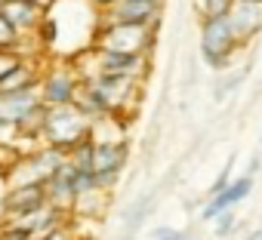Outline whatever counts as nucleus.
<instances>
[{"mask_svg": "<svg viewBox=\"0 0 262 240\" xmlns=\"http://www.w3.org/2000/svg\"><path fill=\"white\" fill-rule=\"evenodd\" d=\"M83 139H93V120L77 105H53V108L43 111L40 142H47V145L68 154Z\"/></svg>", "mask_w": 262, "mask_h": 240, "instance_id": "1", "label": "nucleus"}, {"mask_svg": "<svg viewBox=\"0 0 262 240\" xmlns=\"http://www.w3.org/2000/svg\"><path fill=\"white\" fill-rule=\"evenodd\" d=\"M158 28L161 25H126V22H96L93 43L96 50H111V53H142L151 56L158 43Z\"/></svg>", "mask_w": 262, "mask_h": 240, "instance_id": "2", "label": "nucleus"}, {"mask_svg": "<svg viewBox=\"0 0 262 240\" xmlns=\"http://www.w3.org/2000/svg\"><path fill=\"white\" fill-rule=\"evenodd\" d=\"M83 56L90 59V68L80 71V77H93V74H108V77H129V80H145V74L151 71L148 56L142 53H111V50H96L86 46Z\"/></svg>", "mask_w": 262, "mask_h": 240, "instance_id": "3", "label": "nucleus"}, {"mask_svg": "<svg viewBox=\"0 0 262 240\" xmlns=\"http://www.w3.org/2000/svg\"><path fill=\"white\" fill-rule=\"evenodd\" d=\"M129 160V139L117 136V139H93V151H90V170L96 173V185L99 191H111Z\"/></svg>", "mask_w": 262, "mask_h": 240, "instance_id": "4", "label": "nucleus"}, {"mask_svg": "<svg viewBox=\"0 0 262 240\" xmlns=\"http://www.w3.org/2000/svg\"><path fill=\"white\" fill-rule=\"evenodd\" d=\"M80 74L71 62H62V59H50L47 68L40 71V80H37V92H40V102L47 108L53 105H71L77 89H80Z\"/></svg>", "mask_w": 262, "mask_h": 240, "instance_id": "5", "label": "nucleus"}, {"mask_svg": "<svg viewBox=\"0 0 262 240\" xmlns=\"http://www.w3.org/2000/svg\"><path fill=\"white\" fill-rule=\"evenodd\" d=\"M50 200H47V185L43 182H16L7 194H4V219L7 222H22L28 215H34L37 209H43Z\"/></svg>", "mask_w": 262, "mask_h": 240, "instance_id": "6", "label": "nucleus"}, {"mask_svg": "<svg viewBox=\"0 0 262 240\" xmlns=\"http://www.w3.org/2000/svg\"><path fill=\"white\" fill-rule=\"evenodd\" d=\"M164 0H117L99 19L105 22H126V25H161Z\"/></svg>", "mask_w": 262, "mask_h": 240, "instance_id": "7", "label": "nucleus"}, {"mask_svg": "<svg viewBox=\"0 0 262 240\" xmlns=\"http://www.w3.org/2000/svg\"><path fill=\"white\" fill-rule=\"evenodd\" d=\"M198 50H213V53H225V56H237L244 46L234 37V28L228 22V13L222 16H204L201 19V43Z\"/></svg>", "mask_w": 262, "mask_h": 240, "instance_id": "8", "label": "nucleus"}, {"mask_svg": "<svg viewBox=\"0 0 262 240\" xmlns=\"http://www.w3.org/2000/svg\"><path fill=\"white\" fill-rule=\"evenodd\" d=\"M253 179L256 176H237V179H231L219 194H213V197H207L204 200V206H201V219L204 222H213L222 209H234L241 200H247L250 197V191H253Z\"/></svg>", "mask_w": 262, "mask_h": 240, "instance_id": "9", "label": "nucleus"}, {"mask_svg": "<svg viewBox=\"0 0 262 240\" xmlns=\"http://www.w3.org/2000/svg\"><path fill=\"white\" fill-rule=\"evenodd\" d=\"M228 22H231L241 46L253 43L262 34V4H237L234 0L231 10H228Z\"/></svg>", "mask_w": 262, "mask_h": 240, "instance_id": "10", "label": "nucleus"}, {"mask_svg": "<svg viewBox=\"0 0 262 240\" xmlns=\"http://www.w3.org/2000/svg\"><path fill=\"white\" fill-rule=\"evenodd\" d=\"M0 16H4L19 34H34L37 25L43 22L47 10L37 4H28V0H0Z\"/></svg>", "mask_w": 262, "mask_h": 240, "instance_id": "11", "label": "nucleus"}, {"mask_svg": "<svg viewBox=\"0 0 262 240\" xmlns=\"http://www.w3.org/2000/svg\"><path fill=\"white\" fill-rule=\"evenodd\" d=\"M155 200H158V194L148 191V194H139L133 203L123 209V234H120V240H133V234L145 225L148 212L155 209Z\"/></svg>", "mask_w": 262, "mask_h": 240, "instance_id": "12", "label": "nucleus"}, {"mask_svg": "<svg viewBox=\"0 0 262 240\" xmlns=\"http://www.w3.org/2000/svg\"><path fill=\"white\" fill-rule=\"evenodd\" d=\"M247 74H250V65H241V68L231 65L228 71H219L216 80H213V99H216V102H225L231 92L241 89V83L247 80Z\"/></svg>", "mask_w": 262, "mask_h": 240, "instance_id": "13", "label": "nucleus"}, {"mask_svg": "<svg viewBox=\"0 0 262 240\" xmlns=\"http://www.w3.org/2000/svg\"><path fill=\"white\" fill-rule=\"evenodd\" d=\"M0 50H4V53H16V56H19V50H22V34H19L4 16H0Z\"/></svg>", "mask_w": 262, "mask_h": 240, "instance_id": "14", "label": "nucleus"}, {"mask_svg": "<svg viewBox=\"0 0 262 240\" xmlns=\"http://www.w3.org/2000/svg\"><path fill=\"white\" fill-rule=\"evenodd\" d=\"M234 228H237V212H234V209H222V212L213 219V234H216L219 240L231 237V234H234Z\"/></svg>", "mask_w": 262, "mask_h": 240, "instance_id": "15", "label": "nucleus"}, {"mask_svg": "<svg viewBox=\"0 0 262 240\" xmlns=\"http://www.w3.org/2000/svg\"><path fill=\"white\" fill-rule=\"evenodd\" d=\"M231 4H234V0H194V10L204 19V16H222V13H228Z\"/></svg>", "mask_w": 262, "mask_h": 240, "instance_id": "16", "label": "nucleus"}, {"mask_svg": "<svg viewBox=\"0 0 262 240\" xmlns=\"http://www.w3.org/2000/svg\"><path fill=\"white\" fill-rule=\"evenodd\" d=\"M151 240H188V231L173 228V225H158L151 228Z\"/></svg>", "mask_w": 262, "mask_h": 240, "instance_id": "17", "label": "nucleus"}, {"mask_svg": "<svg viewBox=\"0 0 262 240\" xmlns=\"http://www.w3.org/2000/svg\"><path fill=\"white\" fill-rule=\"evenodd\" d=\"M0 240H34L22 225H16V222H7L4 228H0Z\"/></svg>", "mask_w": 262, "mask_h": 240, "instance_id": "18", "label": "nucleus"}, {"mask_svg": "<svg viewBox=\"0 0 262 240\" xmlns=\"http://www.w3.org/2000/svg\"><path fill=\"white\" fill-rule=\"evenodd\" d=\"M37 240H77V237H74V231H71V225L65 222V225H59V228H53V231H47V234H40Z\"/></svg>", "mask_w": 262, "mask_h": 240, "instance_id": "19", "label": "nucleus"}, {"mask_svg": "<svg viewBox=\"0 0 262 240\" xmlns=\"http://www.w3.org/2000/svg\"><path fill=\"white\" fill-rule=\"evenodd\" d=\"M231 166H234V163H231V160H228V163H225V166H222V173H219V176H216V182H213V188H210V191H207V197H213V194H219V191H222V188H225V185H228V182H231Z\"/></svg>", "mask_w": 262, "mask_h": 240, "instance_id": "20", "label": "nucleus"}, {"mask_svg": "<svg viewBox=\"0 0 262 240\" xmlns=\"http://www.w3.org/2000/svg\"><path fill=\"white\" fill-rule=\"evenodd\" d=\"M19 59H22V56H16V53H4V50H0V80L10 74V68H13Z\"/></svg>", "mask_w": 262, "mask_h": 240, "instance_id": "21", "label": "nucleus"}, {"mask_svg": "<svg viewBox=\"0 0 262 240\" xmlns=\"http://www.w3.org/2000/svg\"><path fill=\"white\" fill-rule=\"evenodd\" d=\"M86 4H90V7H93L96 13H105V10H108L111 4H117V0H86Z\"/></svg>", "mask_w": 262, "mask_h": 240, "instance_id": "22", "label": "nucleus"}, {"mask_svg": "<svg viewBox=\"0 0 262 240\" xmlns=\"http://www.w3.org/2000/svg\"><path fill=\"white\" fill-rule=\"evenodd\" d=\"M28 4H37V7H43V10H50V7H53V0H28Z\"/></svg>", "mask_w": 262, "mask_h": 240, "instance_id": "23", "label": "nucleus"}, {"mask_svg": "<svg viewBox=\"0 0 262 240\" xmlns=\"http://www.w3.org/2000/svg\"><path fill=\"white\" fill-rule=\"evenodd\" d=\"M247 240H262V228H256V231H250V234H247Z\"/></svg>", "mask_w": 262, "mask_h": 240, "instance_id": "24", "label": "nucleus"}, {"mask_svg": "<svg viewBox=\"0 0 262 240\" xmlns=\"http://www.w3.org/2000/svg\"><path fill=\"white\" fill-rule=\"evenodd\" d=\"M237 4H262V0H237Z\"/></svg>", "mask_w": 262, "mask_h": 240, "instance_id": "25", "label": "nucleus"}, {"mask_svg": "<svg viewBox=\"0 0 262 240\" xmlns=\"http://www.w3.org/2000/svg\"><path fill=\"white\" fill-rule=\"evenodd\" d=\"M259 142H262V136H259Z\"/></svg>", "mask_w": 262, "mask_h": 240, "instance_id": "26", "label": "nucleus"}]
</instances>
